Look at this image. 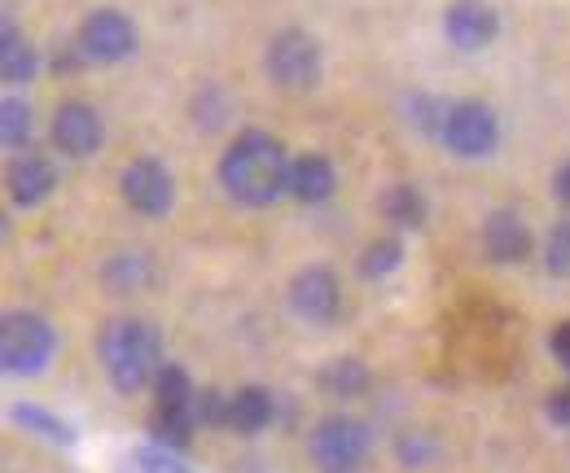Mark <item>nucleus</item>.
Wrapping results in <instances>:
<instances>
[{
    "instance_id": "obj_14",
    "label": "nucleus",
    "mask_w": 570,
    "mask_h": 473,
    "mask_svg": "<svg viewBox=\"0 0 570 473\" xmlns=\"http://www.w3.org/2000/svg\"><path fill=\"white\" fill-rule=\"evenodd\" d=\"M483 246L497 264H522L531 255V228L522 224V215L513 210H497L488 224H483Z\"/></svg>"
},
{
    "instance_id": "obj_27",
    "label": "nucleus",
    "mask_w": 570,
    "mask_h": 473,
    "mask_svg": "<svg viewBox=\"0 0 570 473\" xmlns=\"http://www.w3.org/2000/svg\"><path fill=\"white\" fill-rule=\"evenodd\" d=\"M198 425H228V400L219 391H198Z\"/></svg>"
},
{
    "instance_id": "obj_21",
    "label": "nucleus",
    "mask_w": 570,
    "mask_h": 473,
    "mask_svg": "<svg viewBox=\"0 0 570 473\" xmlns=\"http://www.w3.org/2000/svg\"><path fill=\"white\" fill-rule=\"evenodd\" d=\"M31 132H36L31 106L18 101V97H9V101L0 106V136H4V145H9V149H27V145H31Z\"/></svg>"
},
{
    "instance_id": "obj_1",
    "label": "nucleus",
    "mask_w": 570,
    "mask_h": 473,
    "mask_svg": "<svg viewBox=\"0 0 570 473\" xmlns=\"http://www.w3.org/2000/svg\"><path fill=\"white\" fill-rule=\"evenodd\" d=\"M219 185L242 206H273L289 194V158L268 132H242L219 158Z\"/></svg>"
},
{
    "instance_id": "obj_15",
    "label": "nucleus",
    "mask_w": 570,
    "mask_h": 473,
    "mask_svg": "<svg viewBox=\"0 0 570 473\" xmlns=\"http://www.w3.org/2000/svg\"><path fill=\"white\" fill-rule=\"evenodd\" d=\"M273 395L268 391H259V386H246V391H237V395H228V430H237V434H259L268 421H273Z\"/></svg>"
},
{
    "instance_id": "obj_23",
    "label": "nucleus",
    "mask_w": 570,
    "mask_h": 473,
    "mask_svg": "<svg viewBox=\"0 0 570 473\" xmlns=\"http://www.w3.org/2000/svg\"><path fill=\"white\" fill-rule=\"evenodd\" d=\"M106 280H110L119 294H132L137 285H145V280H149V264H145L141 255H119V259H110Z\"/></svg>"
},
{
    "instance_id": "obj_4",
    "label": "nucleus",
    "mask_w": 570,
    "mask_h": 473,
    "mask_svg": "<svg viewBox=\"0 0 570 473\" xmlns=\"http://www.w3.org/2000/svg\"><path fill=\"white\" fill-rule=\"evenodd\" d=\"M264 70L285 92L316 88L321 83V45L307 31H282V36H273V45L264 53Z\"/></svg>"
},
{
    "instance_id": "obj_26",
    "label": "nucleus",
    "mask_w": 570,
    "mask_h": 473,
    "mask_svg": "<svg viewBox=\"0 0 570 473\" xmlns=\"http://www.w3.org/2000/svg\"><path fill=\"white\" fill-rule=\"evenodd\" d=\"M544 268L553 276H570V219L553 224V233L544 242Z\"/></svg>"
},
{
    "instance_id": "obj_13",
    "label": "nucleus",
    "mask_w": 570,
    "mask_h": 473,
    "mask_svg": "<svg viewBox=\"0 0 570 473\" xmlns=\"http://www.w3.org/2000/svg\"><path fill=\"white\" fill-rule=\"evenodd\" d=\"M58 189V167L45 154H22L9 167V198L18 206H40Z\"/></svg>"
},
{
    "instance_id": "obj_29",
    "label": "nucleus",
    "mask_w": 570,
    "mask_h": 473,
    "mask_svg": "<svg viewBox=\"0 0 570 473\" xmlns=\"http://www.w3.org/2000/svg\"><path fill=\"white\" fill-rule=\"evenodd\" d=\"M549 416H553L558 425H570V386H567V391H558V395L549 400Z\"/></svg>"
},
{
    "instance_id": "obj_25",
    "label": "nucleus",
    "mask_w": 570,
    "mask_h": 473,
    "mask_svg": "<svg viewBox=\"0 0 570 473\" xmlns=\"http://www.w3.org/2000/svg\"><path fill=\"white\" fill-rule=\"evenodd\" d=\"M132 465H137V473H194L180 456H176V447H163V443L141 447V452L132 456Z\"/></svg>"
},
{
    "instance_id": "obj_28",
    "label": "nucleus",
    "mask_w": 570,
    "mask_h": 473,
    "mask_svg": "<svg viewBox=\"0 0 570 473\" xmlns=\"http://www.w3.org/2000/svg\"><path fill=\"white\" fill-rule=\"evenodd\" d=\"M400 456H404V465H426V461H430L426 434H409V438L400 443Z\"/></svg>"
},
{
    "instance_id": "obj_24",
    "label": "nucleus",
    "mask_w": 570,
    "mask_h": 473,
    "mask_svg": "<svg viewBox=\"0 0 570 473\" xmlns=\"http://www.w3.org/2000/svg\"><path fill=\"white\" fill-rule=\"evenodd\" d=\"M404 264V246L395 242V237H382V242H373L368 250H364V276H386V272H395Z\"/></svg>"
},
{
    "instance_id": "obj_5",
    "label": "nucleus",
    "mask_w": 570,
    "mask_h": 473,
    "mask_svg": "<svg viewBox=\"0 0 570 473\" xmlns=\"http://www.w3.org/2000/svg\"><path fill=\"white\" fill-rule=\"evenodd\" d=\"M368 430L352 416H330L312 430V461L321 473H356L368 456Z\"/></svg>"
},
{
    "instance_id": "obj_12",
    "label": "nucleus",
    "mask_w": 570,
    "mask_h": 473,
    "mask_svg": "<svg viewBox=\"0 0 570 473\" xmlns=\"http://www.w3.org/2000/svg\"><path fill=\"white\" fill-rule=\"evenodd\" d=\"M338 189V176H334V162L325 154H298L289 158V198L307 206H321L334 198Z\"/></svg>"
},
{
    "instance_id": "obj_6",
    "label": "nucleus",
    "mask_w": 570,
    "mask_h": 473,
    "mask_svg": "<svg viewBox=\"0 0 570 473\" xmlns=\"http://www.w3.org/2000/svg\"><path fill=\"white\" fill-rule=\"evenodd\" d=\"M75 45L83 49L88 62H101V67H115V62H128L137 53V22L119 9H92L75 36Z\"/></svg>"
},
{
    "instance_id": "obj_10",
    "label": "nucleus",
    "mask_w": 570,
    "mask_h": 473,
    "mask_svg": "<svg viewBox=\"0 0 570 473\" xmlns=\"http://www.w3.org/2000/svg\"><path fill=\"white\" fill-rule=\"evenodd\" d=\"M101 140H106V124H101V115L88 101L58 106V115H53V145L67 158H92L101 149Z\"/></svg>"
},
{
    "instance_id": "obj_30",
    "label": "nucleus",
    "mask_w": 570,
    "mask_h": 473,
    "mask_svg": "<svg viewBox=\"0 0 570 473\" xmlns=\"http://www.w3.org/2000/svg\"><path fill=\"white\" fill-rule=\"evenodd\" d=\"M553 194H558V203L570 210V162L558 167V176H553Z\"/></svg>"
},
{
    "instance_id": "obj_8",
    "label": "nucleus",
    "mask_w": 570,
    "mask_h": 473,
    "mask_svg": "<svg viewBox=\"0 0 570 473\" xmlns=\"http://www.w3.org/2000/svg\"><path fill=\"white\" fill-rule=\"evenodd\" d=\"M119 189H124V203L132 206L137 215H167L176 206V180L171 171L158 162V158H137L124 167L119 176Z\"/></svg>"
},
{
    "instance_id": "obj_2",
    "label": "nucleus",
    "mask_w": 570,
    "mask_h": 473,
    "mask_svg": "<svg viewBox=\"0 0 570 473\" xmlns=\"http://www.w3.org/2000/svg\"><path fill=\"white\" fill-rule=\"evenodd\" d=\"M101 359H106V373H110L115 391L137 395V391H145L158 377V368H163L158 329L145 325V321H115L101 334Z\"/></svg>"
},
{
    "instance_id": "obj_20",
    "label": "nucleus",
    "mask_w": 570,
    "mask_h": 473,
    "mask_svg": "<svg viewBox=\"0 0 570 473\" xmlns=\"http://www.w3.org/2000/svg\"><path fill=\"white\" fill-rule=\"evenodd\" d=\"M154 391H158V404L167 407H198V391L180 364H163L154 377Z\"/></svg>"
},
{
    "instance_id": "obj_22",
    "label": "nucleus",
    "mask_w": 570,
    "mask_h": 473,
    "mask_svg": "<svg viewBox=\"0 0 570 473\" xmlns=\"http://www.w3.org/2000/svg\"><path fill=\"white\" fill-rule=\"evenodd\" d=\"M321 386L330 395H338V400H352V395H360L368 386V373H364V364H356V359H334V364H325Z\"/></svg>"
},
{
    "instance_id": "obj_31",
    "label": "nucleus",
    "mask_w": 570,
    "mask_h": 473,
    "mask_svg": "<svg viewBox=\"0 0 570 473\" xmlns=\"http://www.w3.org/2000/svg\"><path fill=\"white\" fill-rule=\"evenodd\" d=\"M553 355L570 368V321L567 325H558V334H553Z\"/></svg>"
},
{
    "instance_id": "obj_3",
    "label": "nucleus",
    "mask_w": 570,
    "mask_h": 473,
    "mask_svg": "<svg viewBox=\"0 0 570 473\" xmlns=\"http://www.w3.org/2000/svg\"><path fill=\"white\" fill-rule=\"evenodd\" d=\"M53 351H58V334H53V325L45 316H36V312L4 316V325H0V359H4V368L13 377L45 373Z\"/></svg>"
},
{
    "instance_id": "obj_19",
    "label": "nucleus",
    "mask_w": 570,
    "mask_h": 473,
    "mask_svg": "<svg viewBox=\"0 0 570 473\" xmlns=\"http://www.w3.org/2000/svg\"><path fill=\"white\" fill-rule=\"evenodd\" d=\"M13 421H18L22 430H31V434L49 438V443H62V447H71V443H75L71 425H67L62 416H53V412H45V407H36V404L13 407Z\"/></svg>"
},
{
    "instance_id": "obj_18",
    "label": "nucleus",
    "mask_w": 570,
    "mask_h": 473,
    "mask_svg": "<svg viewBox=\"0 0 570 473\" xmlns=\"http://www.w3.org/2000/svg\"><path fill=\"white\" fill-rule=\"evenodd\" d=\"M382 210H386V219L400 224V228H422V224H426V198H422L417 185H391V189L382 194Z\"/></svg>"
},
{
    "instance_id": "obj_7",
    "label": "nucleus",
    "mask_w": 570,
    "mask_h": 473,
    "mask_svg": "<svg viewBox=\"0 0 570 473\" xmlns=\"http://www.w3.org/2000/svg\"><path fill=\"white\" fill-rule=\"evenodd\" d=\"M439 136L456 158H488L500 145V119L483 101H456V106H448Z\"/></svg>"
},
{
    "instance_id": "obj_9",
    "label": "nucleus",
    "mask_w": 570,
    "mask_h": 473,
    "mask_svg": "<svg viewBox=\"0 0 570 473\" xmlns=\"http://www.w3.org/2000/svg\"><path fill=\"white\" fill-rule=\"evenodd\" d=\"M443 36L461 53H479L500 36V13L488 0H452L443 9Z\"/></svg>"
},
{
    "instance_id": "obj_16",
    "label": "nucleus",
    "mask_w": 570,
    "mask_h": 473,
    "mask_svg": "<svg viewBox=\"0 0 570 473\" xmlns=\"http://www.w3.org/2000/svg\"><path fill=\"white\" fill-rule=\"evenodd\" d=\"M36 70H40V53L13 31V22H4V31H0V75H4V83H31Z\"/></svg>"
},
{
    "instance_id": "obj_17",
    "label": "nucleus",
    "mask_w": 570,
    "mask_h": 473,
    "mask_svg": "<svg viewBox=\"0 0 570 473\" xmlns=\"http://www.w3.org/2000/svg\"><path fill=\"white\" fill-rule=\"evenodd\" d=\"M198 430V407H167L158 404L154 416H149V434L163 443V447H189Z\"/></svg>"
},
{
    "instance_id": "obj_11",
    "label": "nucleus",
    "mask_w": 570,
    "mask_h": 473,
    "mask_svg": "<svg viewBox=\"0 0 570 473\" xmlns=\"http://www.w3.org/2000/svg\"><path fill=\"white\" fill-rule=\"evenodd\" d=\"M289 303L294 312L307 321V325H330L338 316V303H343V289L334 280V272L325 268H303L289 285Z\"/></svg>"
}]
</instances>
